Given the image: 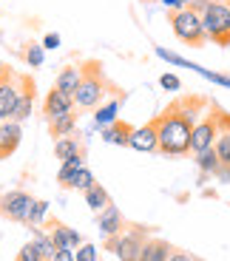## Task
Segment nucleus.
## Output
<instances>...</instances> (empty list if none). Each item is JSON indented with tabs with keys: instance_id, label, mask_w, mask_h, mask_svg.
I'll use <instances>...</instances> for the list:
<instances>
[{
	"instance_id": "f257e3e1",
	"label": "nucleus",
	"mask_w": 230,
	"mask_h": 261,
	"mask_svg": "<svg viewBox=\"0 0 230 261\" xmlns=\"http://www.w3.org/2000/svg\"><path fill=\"white\" fill-rule=\"evenodd\" d=\"M211 102L205 97H179L159 117H154V122H157V137H159V153H165V156L191 153L193 125L199 122V114Z\"/></svg>"
},
{
	"instance_id": "f03ea898",
	"label": "nucleus",
	"mask_w": 230,
	"mask_h": 261,
	"mask_svg": "<svg viewBox=\"0 0 230 261\" xmlns=\"http://www.w3.org/2000/svg\"><path fill=\"white\" fill-rule=\"evenodd\" d=\"M108 94V80H106V71H103V63L99 60H86L83 63V80H80V88L74 94V105L77 108H97Z\"/></svg>"
},
{
	"instance_id": "7ed1b4c3",
	"label": "nucleus",
	"mask_w": 230,
	"mask_h": 261,
	"mask_svg": "<svg viewBox=\"0 0 230 261\" xmlns=\"http://www.w3.org/2000/svg\"><path fill=\"white\" fill-rule=\"evenodd\" d=\"M168 23H171V32L176 34V40H182L185 46L202 48L208 43V34H205V26H202V14L193 12L191 6L168 12Z\"/></svg>"
},
{
	"instance_id": "20e7f679",
	"label": "nucleus",
	"mask_w": 230,
	"mask_h": 261,
	"mask_svg": "<svg viewBox=\"0 0 230 261\" xmlns=\"http://www.w3.org/2000/svg\"><path fill=\"white\" fill-rule=\"evenodd\" d=\"M202 26L211 43L227 48L230 46V6L224 0H208L202 9Z\"/></svg>"
},
{
	"instance_id": "39448f33",
	"label": "nucleus",
	"mask_w": 230,
	"mask_h": 261,
	"mask_svg": "<svg viewBox=\"0 0 230 261\" xmlns=\"http://www.w3.org/2000/svg\"><path fill=\"white\" fill-rule=\"evenodd\" d=\"M219 137V105H208V114L199 117L191 134V153H202V150L213 148Z\"/></svg>"
},
{
	"instance_id": "423d86ee",
	"label": "nucleus",
	"mask_w": 230,
	"mask_h": 261,
	"mask_svg": "<svg viewBox=\"0 0 230 261\" xmlns=\"http://www.w3.org/2000/svg\"><path fill=\"white\" fill-rule=\"evenodd\" d=\"M145 239H148V236H145V230H139V227L122 230V233H117V236L108 239V250H111L119 261H139Z\"/></svg>"
},
{
	"instance_id": "0eeeda50",
	"label": "nucleus",
	"mask_w": 230,
	"mask_h": 261,
	"mask_svg": "<svg viewBox=\"0 0 230 261\" xmlns=\"http://www.w3.org/2000/svg\"><path fill=\"white\" fill-rule=\"evenodd\" d=\"M34 202H37V199H32V193H26V190H9V193L0 196V216L26 224Z\"/></svg>"
},
{
	"instance_id": "6e6552de",
	"label": "nucleus",
	"mask_w": 230,
	"mask_h": 261,
	"mask_svg": "<svg viewBox=\"0 0 230 261\" xmlns=\"http://www.w3.org/2000/svg\"><path fill=\"white\" fill-rule=\"evenodd\" d=\"M17 99H20V74H12L9 80L0 83V122L14 117Z\"/></svg>"
},
{
	"instance_id": "1a4fd4ad",
	"label": "nucleus",
	"mask_w": 230,
	"mask_h": 261,
	"mask_svg": "<svg viewBox=\"0 0 230 261\" xmlns=\"http://www.w3.org/2000/svg\"><path fill=\"white\" fill-rule=\"evenodd\" d=\"M128 148L139 150V153H154V150H159V137H157V122H145L139 125V128H134L131 134V142H128Z\"/></svg>"
},
{
	"instance_id": "9d476101",
	"label": "nucleus",
	"mask_w": 230,
	"mask_h": 261,
	"mask_svg": "<svg viewBox=\"0 0 230 261\" xmlns=\"http://www.w3.org/2000/svg\"><path fill=\"white\" fill-rule=\"evenodd\" d=\"M43 114H46L48 122L57 119V117H66V114H74V97L52 88V91L46 94V102H43Z\"/></svg>"
},
{
	"instance_id": "9b49d317",
	"label": "nucleus",
	"mask_w": 230,
	"mask_h": 261,
	"mask_svg": "<svg viewBox=\"0 0 230 261\" xmlns=\"http://www.w3.org/2000/svg\"><path fill=\"white\" fill-rule=\"evenodd\" d=\"M20 139H23V128H20V122H14V119L0 122V159L12 156L14 150L20 148Z\"/></svg>"
},
{
	"instance_id": "f8f14e48",
	"label": "nucleus",
	"mask_w": 230,
	"mask_h": 261,
	"mask_svg": "<svg viewBox=\"0 0 230 261\" xmlns=\"http://www.w3.org/2000/svg\"><path fill=\"white\" fill-rule=\"evenodd\" d=\"M97 227L103 230V236H106V239L122 233V230H125V219H122V213H119L117 204H108V207L99 210V213H97Z\"/></svg>"
},
{
	"instance_id": "ddd939ff",
	"label": "nucleus",
	"mask_w": 230,
	"mask_h": 261,
	"mask_svg": "<svg viewBox=\"0 0 230 261\" xmlns=\"http://www.w3.org/2000/svg\"><path fill=\"white\" fill-rule=\"evenodd\" d=\"M48 236H52V242L57 244V250H63V247H80L83 244V236L77 233V230H71V227H66L63 222H48Z\"/></svg>"
},
{
	"instance_id": "4468645a",
	"label": "nucleus",
	"mask_w": 230,
	"mask_h": 261,
	"mask_svg": "<svg viewBox=\"0 0 230 261\" xmlns=\"http://www.w3.org/2000/svg\"><path fill=\"white\" fill-rule=\"evenodd\" d=\"M213 148L219 153V162L230 168V114L222 111V108H219V137L213 142Z\"/></svg>"
},
{
	"instance_id": "2eb2a0df",
	"label": "nucleus",
	"mask_w": 230,
	"mask_h": 261,
	"mask_svg": "<svg viewBox=\"0 0 230 261\" xmlns=\"http://www.w3.org/2000/svg\"><path fill=\"white\" fill-rule=\"evenodd\" d=\"M80 80H83V65H66V68L57 74V80H54V88L68 94V97H74L77 88H80Z\"/></svg>"
},
{
	"instance_id": "dca6fc26",
	"label": "nucleus",
	"mask_w": 230,
	"mask_h": 261,
	"mask_svg": "<svg viewBox=\"0 0 230 261\" xmlns=\"http://www.w3.org/2000/svg\"><path fill=\"white\" fill-rule=\"evenodd\" d=\"M173 253V247L162 239H145L142 253H139V261H168Z\"/></svg>"
},
{
	"instance_id": "f3484780",
	"label": "nucleus",
	"mask_w": 230,
	"mask_h": 261,
	"mask_svg": "<svg viewBox=\"0 0 230 261\" xmlns=\"http://www.w3.org/2000/svg\"><path fill=\"white\" fill-rule=\"evenodd\" d=\"M131 134H134V128L128 122H119V119L103 128V139H106L108 145H128L131 142Z\"/></svg>"
},
{
	"instance_id": "a211bd4d",
	"label": "nucleus",
	"mask_w": 230,
	"mask_h": 261,
	"mask_svg": "<svg viewBox=\"0 0 230 261\" xmlns=\"http://www.w3.org/2000/svg\"><path fill=\"white\" fill-rule=\"evenodd\" d=\"M77 153H83V145H80L77 137H60V139H54V156H57L60 162H66V159L77 156Z\"/></svg>"
},
{
	"instance_id": "6ab92c4d",
	"label": "nucleus",
	"mask_w": 230,
	"mask_h": 261,
	"mask_svg": "<svg viewBox=\"0 0 230 261\" xmlns=\"http://www.w3.org/2000/svg\"><path fill=\"white\" fill-rule=\"evenodd\" d=\"M74 128H77V117H74V114H66V117H57V119H52V122H48V134H52L54 139L71 137Z\"/></svg>"
},
{
	"instance_id": "aec40b11",
	"label": "nucleus",
	"mask_w": 230,
	"mask_h": 261,
	"mask_svg": "<svg viewBox=\"0 0 230 261\" xmlns=\"http://www.w3.org/2000/svg\"><path fill=\"white\" fill-rule=\"evenodd\" d=\"M86 204L94 210V213H99L103 207H108V204H111V196H108V190L103 188V185H94V188L86 190Z\"/></svg>"
},
{
	"instance_id": "412c9836",
	"label": "nucleus",
	"mask_w": 230,
	"mask_h": 261,
	"mask_svg": "<svg viewBox=\"0 0 230 261\" xmlns=\"http://www.w3.org/2000/svg\"><path fill=\"white\" fill-rule=\"evenodd\" d=\"M117 111H119V99H111L108 105L99 102L97 114H94V125H97V128H106V125L117 122Z\"/></svg>"
},
{
	"instance_id": "4be33fe9",
	"label": "nucleus",
	"mask_w": 230,
	"mask_h": 261,
	"mask_svg": "<svg viewBox=\"0 0 230 261\" xmlns=\"http://www.w3.org/2000/svg\"><path fill=\"white\" fill-rule=\"evenodd\" d=\"M80 168H86V159H83V153L66 159V162H63V168H60V173H57V182L63 185V188H68V182L74 179V173H77Z\"/></svg>"
},
{
	"instance_id": "5701e85b",
	"label": "nucleus",
	"mask_w": 230,
	"mask_h": 261,
	"mask_svg": "<svg viewBox=\"0 0 230 261\" xmlns=\"http://www.w3.org/2000/svg\"><path fill=\"white\" fill-rule=\"evenodd\" d=\"M196 165H199V170H202V173H216V170L222 168L216 148H208V150H202V153H196Z\"/></svg>"
},
{
	"instance_id": "b1692460",
	"label": "nucleus",
	"mask_w": 230,
	"mask_h": 261,
	"mask_svg": "<svg viewBox=\"0 0 230 261\" xmlns=\"http://www.w3.org/2000/svg\"><path fill=\"white\" fill-rule=\"evenodd\" d=\"M23 60H26L29 68H40L43 60H46V48H43V43H29L26 51H23Z\"/></svg>"
},
{
	"instance_id": "393cba45",
	"label": "nucleus",
	"mask_w": 230,
	"mask_h": 261,
	"mask_svg": "<svg viewBox=\"0 0 230 261\" xmlns=\"http://www.w3.org/2000/svg\"><path fill=\"white\" fill-rule=\"evenodd\" d=\"M94 185H97V179H94V173H91V170H88V168H80L77 173H74V179L68 182V188L83 190V193H86L88 188H94Z\"/></svg>"
},
{
	"instance_id": "a878e982",
	"label": "nucleus",
	"mask_w": 230,
	"mask_h": 261,
	"mask_svg": "<svg viewBox=\"0 0 230 261\" xmlns=\"http://www.w3.org/2000/svg\"><path fill=\"white\" fill-rule=\"evenodd\" d=\"M46 213H48V202H34V207H32V213H29V227H40L43 224V219H46Z\"/></svg>"
},
{
	"instance_id": "bb28decb",
	"label": "nucleus",
	"mask_w": 230,
	"mask_h": 261,
	"mask_svg": "<svg viewBox=\"0 0 230 261\" xmlns=\"http://www.w3.org/2000/svg\"><path fill=\"white\" fill-rule=\"evenodd\" d=\"M17 261H46V255L40 253V247L34 242H29V244H23V247H20Z\"/></svg>"
},
{
	"instance_id": "cd10ccee",
	"label": "nucleus",
	"mask_w": 230,
	"mask_h": 261,
	"mask_svg": "<svg viewBox=\"0 0 230 261\" xmlns=\"http://www.w3.org/2000/svg\"><path fill=\"white\" fill-rule=\"evenodd\" d=\"M74 261H97V247L94 244H80L77 253H74Z\"/></svg>"
},
{
	"instance_id": "c85d7f7f",
	"label": "nucleus",
	"mask_w": 230,
	"mask_h": 261,
	"mask_svg": "<svg viewBox=\"0 0 230 261\" xmlns=\"http://www.w3.org/2000/svg\"><path fill=\"white\" fill-rule=\"evenodd\" d=\"M159 85H162L165 91H179V88H182V80H179L176 74H162V77H159Z\"/></svg>"
},
{
	"instance_id": "c756f323",
	"label": "nucleus",
	"mask_w": 230,
	"mask_h": 261,
	"mask_svg": "<svg viewBox=\"0 0 230 261\" xmlns=\"http://www.w3.org/2000/svg\"><path fill=\"white\" fill-rule=\"evenodd\" d=\"M43 48H48V51H52V48H60V34L57 32L46 34V37H43Z\"/></svg>"
},
{
	"instance_id": "7c9ffc66",
	"label": "nucleus",
	"mask_w": 230,
	"mask_h": 261,
	"mask_svg": "<svg viewBox=\"0 0 230 261\" xmlns=\"http://www.w3.org/2000/svg\"><path fill=\"white\" fill-rule=\"evenodd\" d=\"M52 261H74V250H71V247H63V250H57V255H54Z\"/></svg>"
},
{
	"instance_id": "2f4dec72",
	"label": "nucleus",
	"mask_w": 230,
	"mask_h": 261,
	"mask_svg": "<svg viewBox=\"0 0 230 261\" xmlns=\"http://www.w3.org/2000/svg\"><path fill=\"white\" fill-rule=\"evenodd\" d=\"M168 261H196V258H193L191 253H182V250H173V253H171V258H168Z\"/></svg>"
},
{
	"instance_id": "473e14b6",
	"label": "nucleus",
	"mask_w": 230,
	"mask_h": 261,
	"mask_svg": "<svg viewBox=\"0 0 230 261\" xmlns=\"http://www.w3.org/2000/svg\"><path fill=\"white\" fill-rule=\"evenodd\" d=\"M165 6H168V12H173V9H185L188 6V0H162Z\"/></svg>"
},
{
	"instance_id": "72a5a7b5",
	"label": "nucleus",
	"mask_w": 230,
	"mask_h": 261,
	"mask_svg": "<svg viewBox=\"0 0 230 261\" xmlns=\"http://www.w3.org/2000/svg\"><path fill=\"white\" fill-rule=\"evenodd\" d=\"M12 68H9V65L6 63H0V83H3V80H9V77H12Z\"/></svg>"
},
{
	"instance_id": "f704fd0d",
	"label": "nucleus",
	"mask_w": 230,
	"mask_h": 261,
	"mask_svg": "<svg viewBox=\"0 0 230 261\" xmlns=\"http://www.w3.org/2000/svg\"><path fill=\"white\" fill-rule=\"evenodd\" d=\"M142 3H154V0H142Z\"/></svg>"
},
{
	"instance_id": "c9c22d12",
	"label": "nucleus",
	"mask_w": 230,
	"mask_h": 261,
	"mask_svg": "<svg viewBox=\"0 0 230 261\" xmlns=\"http://www.w3.org/2000/svg\"><path fill=\"white\" fill-rule=\"evenodd\" d=\"M224 3H227V6H230V0H224Z\"/></svg>"
}]
</instances>
